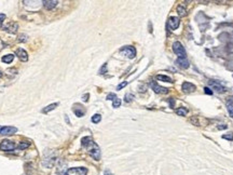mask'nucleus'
I'll use <instances>...</instances> for the list:
<instances>
[{"label":"nucleus","mask_w":233,"mask_h":175,"mask_svg":"<svg viewBox=\"0 0 233 175\" xmlns=\"http://www.w3.org/2000/svg\"><path fill=\"white\" fill-rule=\"evenodd\" d=\"M81 144L83 147H85L88 149V153L93 159L95 160H99L101 159V149L97 146L96 143L93 142V140L90 137V136H86V137H83L81 141Z\"/></svg>","instance_id":"obj_1"},{"label":"nucleus","mask_w":233,"mask_h":175,"mask_svg":"<svg viewBox=\"0 0 233 175\" xmlns=\"http://www.w3.org/2000/svg\"><path fill=\"white\" fill-rule=\"evenodd\" d=\"M120 53L123 54L128 58H134L136 56V49L132 46H125L120 49Z\"/></svg>","instance_id":"obj_2"},{"label":"nucleus","mask_w":233,"mask_h":175,"mask_svg":"<svg viewBox=\"0 0 233 175\" xmlns=\"http://www.w3.org/2000/svg\"><path fill=\"white\" fill-rule=\"evenodd\" d=\"M173 51H174V53L177 54V55H178L179 58H186V55H187L185 48H184V46L181 45V43H180L179 41L174 42V45H173Z\"/></svg>","instance_id":"obj_3"},{"label":"nucleus","mask_w":233,"mask_h":175,"mask_svg":"<svg viewBox=\"0 0 233 175\" xmlns=\"http://www.w3.org/2000/svg\"><path fill=\"white\" fill-rule=\"evenodd\" d=\"M55 159H56V155H55V153H53V151H48V153H44V157H43V161H42V164H45L46 161L48 162V164H46V168H51V166L53 165V163L55 162Z\"/></svg>","instance_id":"obj_4"},{"label":"nucleus","mask_w":233,"mask_h":175,"mask_svg":"<svg viewBox=\"0 0 233 175\" xmlns=\"http://www.w3.org/2000/svg\"><path fill=\"white\" fill-rule=\"evenodd\" d=\"M16 148V145L9 140H5L0 143V150L2 151H12Z\"/></svg>","instance_id":"obj_5"},{"label":"nucleus","mask_w":233,"mask_h":175,"mask_svg":"<svg viewBox=\"0 0 233 175\" xmlns=\"http://www.w3.org/2000/svg\"><path fill=\"white\" fill-rule=\"evenodd\" d=\"M88 174V169L86 168H70L67 170L66 175H86Z\"/></svg>","instance_id":"obj_6"},{"label":"nucleus","mask_w":233,"mask_h":175,"mask_svg":"<svg viewBox=\"0 0 233 175\" xmlns=\"http://www.w3.org/2000/svg\"><path fill=\"white\" fill-rule=\"evenodd\" d=\"M208 84L211 86V89L217 91L218 93H223V92H226V88H224L220 82H217V81H215V80H209Z\"/></svg>","instance_id":"obj_7"},{"label":"nucleus","mask_w":233,"mask_h":175,"mask_svg":"<svg viewBox=\"0 0 233 175\" xmlns=\"http://www.w3.org/2000/svg\"><path fill=\"white\" fill-rule=\"evenodd\" d=\"M150 86L152 88V90H153L156 93H158V94H165V93H167L168 92V89H166V88H163V86H159L156 82H154V81H152V82H150Z\"/></svg>","instance_id":"obj_8"},{"label":"nucleus","mask_w":233,"mask_h":175,"mask_svg":"<svg viewBox=\"0 0 233 175\" xmlns=\"http://www.w3.org/2000/svg\"><path fill=\"white\" fill-rule=\"evenodd\" d=\"M16 132H18V129L15 126H2V129L0 131V134L1 135H12Z\"/></svg>","instance_id":"obj_9"},{"label":"nucleus","mask_w":233,"mask_h":175,"mask_svg":"<svg viewBox=\"0 0 233 175\" xmlns=\"http://www.w3.org/2000/svg\"><path fill=\"white\" fill-rule=\"evenodd\" d=\"M167 25H168V27H171L172 29H177L179 27V25H180V20H179V18H177V16H172V18H169Z\"/></svg>","instance_id":"obj_10"},{"label":"nucleus","mask_w":233,"mask_h":175,"mask_svg":"<svg viewBox=\"0 0 233 175\" xmlns=\"http://www.w3.org/2000/svg\"><path fill=\"white\" fill-rule=\"evenodd\" d=\"M181 89H183V92H185V93H192V92L195 91V86L192 83H190V82L186 81L183 83V86H181Z\"/></svg>","instance_id":"obj_11"},{"label":"nucleus","mask_w":233,"mask_h":175,"mask_svg":"<svg viewBox=\"0 0 233 175\" xmlns=\"http://www.w3.org/2000/svg\"><path fill=\"white\" fill-rule=\"evenodd\" d=\"M42 3H43V7L45 8L46 10H52L56 7L58 1H56V0H43Z\"/></svg>","instance_id":"obj_12"},{"label":"nucleus","mask_w":233,"mask_h":175,"mask_svg":"<svg viewBox=\"0 0 233 175\" xmlns=\"http://www.w3.org/2000/svg\"><path fill=\"white\" fill-rule=\"evenodd\" d=\"M18 25L16 24L15 22L9 23V24L5 26L6 31H8V33H10V34H15L16 30H18Z\"/></svg>","instance_id":"obj_13"},{"label":"nucleus","mask_w":233,"mask_h":175,"mask_svg":"<svg viewBox=\"0 0 233 175\" xmlns=\"http://www.w3.org/2000/svg\"><path fill=\"white\" fill-rule=\"evenodd\" d=\"M73 113H76L77 117H82V116H84V113H85V109L79 104H76L75 106H73Z\"/></svg>","instance_id":"obj_14"},{"label":"nucleus","mask_w":233,"mask_h":175,"mask_svg":"<svg viewBox=\"0 0 233 175\" xmlns=\"http://www.w3.org/2000/svg\"><path fill=\"white\" fill-rule=\"evenodd\" d=\"M176 63H177V65L183 69H187L188 67H189V61H188L186 58H178L176 61Z\"/></svg>","instance_id":"obj_15"},{"label":"nucleus","mask_w":233,"mask_h":175,"mask_svg":"<svg viewBox=\"0 0 233 175\" xmlns=\"http://www.w3.org/2000/svg\"><path fill=\"white\" fill-rule=\"evenodd\" d=\"M16 56H18L22 62H27V61H28L27 52L25 51L24 49H18V51H16Z\"/></svg>","instance_id":"obj_16"},{"label":"nucleus","mask_w":233,"mask_h":175,"mask_svg":"<svg viewBox=\"0 0 233 175\" xmlns=\"http://www.w3.org/2000/svg\"><path fill=\"white\" fill-rule=\"evenodd\" d=\"M227 109L231 118H233V97H230L227 101Z\"/></svg>","instance_id":"obj_17"},{"label":"nucleus","mask_w":233,"mask_h":175,"mask_svg":"<svg viewBox=\"0 0 233 175\" xmlns=\"http://www.w3.org/2000/svg\"><path fill=\"white\" fill-rule=\"evenodd\" d=\"M58 106V103H53V104H51V105H48L46 107H44L43 109H42V113H50V111H52V110H54L56 107Z\"/></svg>","instance_id":"obj_18"},{"label":"nucleus","mask_w":233,"mask_h":175,"mask_svg":"<svg viewBox=\"0 0 233 175\" xmlns=\"http://www.w3.org/2000/svg\"><path fill=\"white\" fill-rule=\"evenodd\" d=\"M1 60H2L3 63H7V64H9V63H11L12 61L14 60V55H13V54H8V55L3 56Z\"/></svg>","instance_id":"obj_19"},{"label":"nucleus","mask_w":233,"mask_h":175,"mask_svg":"<svg viewBox=\"0 0 233 175\" xmlns=\"http://www.w3.org/2000/svg\"><path fill=\"white\" fill-rule=\"evenodd\" d=\"M177 12H178V14L180 16H186L187 15V11H186V8L184 7V6H178L177 7Z\"/></svg>","instance_id":"obj_20"},{"label":"nucleus","mask_w":233,"mask_h":175,"mask_svg":"<svg viewBox=\"0 0 233 175\" xmlns=\"http://www.w3.org/2000/svg\"><path fill=\"white\" fill-rule=\"evenodd\" d=\"M156 79L162 80V81H165V82H173L171 77H168V76H164V75H158L156 76Z\"/></svg>","instance_id":"obj_21"},{"label":"nucleus","mask_w":233,"mask_h":175,"mask_svg":"<svg viewBox=\"0 0 233 175\" xmlns=\"http://www.w3.org/2000/svg\"><path fill=\"white\" fill-rule=\"evenodd\" d=\"M29 146H30V143H28V142H21L20 144H18V148L20 149V150H24V149L28 148Z\"/></svg>","instance_id":"obj_22"},{"label":"nucleus","mask_w":233,"mask_h":175,"mask_svg":"<svg viewBox=\"0 0 233 175\" xmlns=\"http://www.w3.org/2000/svg\"><path fill=\"white\" fill-rule=\"evenodd\" d=\"M176 113L178 116H186L188 113V110L186 108H184V107H180V108L176 109Z\"/></svg>","instance_id":"obj_23"},{"label":"nucleus","mask_w":233,"mask_h":175,"mask_svg":"<svg viewBox=\"0 0 233 175\" xmlns=\"http://www.w3.org/2000/svg\"><path fill=\"white\" fill-rule=\"evenodd\" d=\"M92 122L93 123H99L101 122V116L99 115V113H96V115H94L92 117Z\"/></svg>","instance_id":"obj_24"},{"label":"nucleus","mask_w":233,"mask_h":175,"mask_svg":"<svg viewBox=\"0 0 233 175\" xmlns=\"http://www.w3.org/2000/svg\"><path fill=\"white\" fill-rule=\"evenodd\" d=\"M120 105H121V100L118 97L112 102V107H113V108H118V107H120Z\"/></svg>","instance_id":"obj_25"},{"label":"nucleus","mask_w":233,"mask_h":175,"mask_svg":"<svg viewBox=\"0 0 233 175\" xmlns=\"http://www.w3.org/2000/svg\"><path fill=\"white\" fill-rule=\"evenodd\" d=\"M133 98H134V95L131 93H128L125 94V97H124V101H125L126 103H131L133 101Z\"/></svg>","instance_id":"obj_26"},{"label":"nucleus","mask_w":233,"mask_h":175,"mask_svg":"<svg viewBox=\"0 0 233 175\" xmlns=\"http://www.w3.org/2000/svg\"><path fill=\"white\" fill-rule=\"evenodd\" d=\"M222 138L228 141H233V133H228V134H223L222 135Z\"/></svg>","instance_id":"obj_27"},{"label":"nucleus","mask_w":233,"mask_h":175,"mask_svg":"<svg viewBox=\"0 0 233 175\" xmlns=\"http://www.w3.org/2000/svg\"><path fill=\"white\" fill-rule=\"evenodd\" d=\"M191 122L194 124V125H200V122H199L198 117H196V116H194V117L191 118Z\"/></svg>","instance_id":"obj_28"},{"label":"nucleus","mask_w":233,"mask_h":175,"mask_svg":"<svg viewBox=\"0 0 233 175\" xmlns=\"http://www.w3.org/2000/svg\"><path fill=\"white\" fill-rule=\"evenodd\" d=\"M116 98V95L114 93H110V94H108V95H107V100L112 101V102H113Z\"/></svg>","instance_id":"obj_29"},{"label":"nucleus","mask_w":233,"mask_h":175,"mask_svg":"<svg viewBox=\"0 0 233 175\" xmlns=\"http://www.w3.org/2000/svg\"><path fill=\"white\" fill-rule=\"evenodd\" d=\"M128 86V81H124V82H122V83H120L119 86H116V90H121V89H123L124 86Z\"/></svg>","instance_id":"obj_30"},{"label":"nucleus","mask_w":233,"mask_h":175,"mask_svg":"<svg viewBox=\"0 0 233 175\" xmlns=\"http://www.w3.org/2000/svg\"><path fill=\"white\" fill-rule=\"evenodd\" d=\"M107 73V64H104L103 67L99 69V74H105Z\"/></svg>","instance_id":"obj_31"},{"label":"nucleus","mask_w":233,"mask_h":175,"mask_svg":"<svg viewBox=\"0 0 233 175\" xmlns=\"http://www.w3.org/2000/svg\"><path fill=\"white\" fill-rule=\"evenodd\" d=\"M18 41H20V42L27 41V36L26 35H21L20 37H18Z\"/></svg>","instance_id":"obj_32"},{"label":"nucleus","mask_w":233,"mask_h":175,"mask_svg":"<svg viewBox=\"0 0 233 175\" xmlns=\"http://www.w3.org/2000/svg\"><path fill=\"white\" fill-rule=\"evenodd\" d=\"M5 20H6V14L0 13V27H1V25H2V23Z\"/></svg>","instance_id":"obj_33"},{"label":"nucleus","mask_w":233,"mask_h":175,"mask_svg":"<svg viewBox=\"0 0 233 175\" xmlns=\"http://www.w3.org/2000/svg\"><path fill=\"white\" fill-rule=\"evenodd\" d=\"M204 92L206 94H209V95H211V94H213V91H211L209 88H207V86H206V88H204Z\"/></svg>","instance_id":"obj_34"},{"label":"nucleus","mask_w":233,"mask_h":175,"mask_svg":"<svg viewBox=\"0 0 233 175\" xmlns=\"http://www.w3.org/2000/svg\"><path fill=\"white\" fill-rule=\"evenodd\" d=\"M89 96H90V95H89V94H85V95H83V97H82V100H83L84 102H88V101H89Z\"/></svg>","instance_id":"obj_35"},{"label":"nucleus","mask_w":233,"mask_h":175,"mask_svg":"<svg viewBox=\"0 0 233 175\" xmlns=\"http://www.w3.org/2000/svg\"><path fill=\"white\" fill-rule=\"evenodd\" d=\"M217 129L218 130H223V129H227V125L226 124H224V125H218Z\"/></svg>","instance_id":"obj_36"},{"label":"nucleus","mask_w":233,"mask_h":175,"mask_svg":"<svg viewBox=\"0 0 233 175\" xmlns=\"http://www.w3.org/2000/svg\"><path fill=\"white\" fill-rule=\"evenodd\" d=\"M104 175H113V174H112V173L110 172V171L106 170V171H105V173H104Z\"/></svg>","instance_id":"obj_37"},{"label":"nucleus","mask_w":233,"mask_h":175,"mask_svg":"<svg viewBox=\"0 0 233 175\" xmlns=\"http://www.w3.org/2000/svg\"><path fill=\"white\" fill-rule=\"evenodd\" d=\"M169 104H171V106H172V107H174V104H175V101L169 100Z\"/></svg>","instance_id":"obj_38"},{"label":"nucleus","mask_w":233,"mask_h":175,"mask_svg":"<svg viewBox=\"0 0 233 175\" xmlns=\"http://www.w3.org/2000/svg\"><path fill=\"white\" fill-rule=\"evenodd\" d=\"M1 129H2V126H1V125H0V131H1Z\"/></svg>","instance_id":"obj_39"},{"label":"nucleus","mask_w":233,"mask_h":175,"mask_svg":"<svg viewBox=\"0 0 233 175\" xmlns=\"http://www.w3.org/2000/svg\"><path fill=\"white\" fill-rule=\"evenodd\" d=\"M1 75H2V74H1V71H0V77H1Z\"/></svg>","instance_id":"obj_40"}]
</instances>
